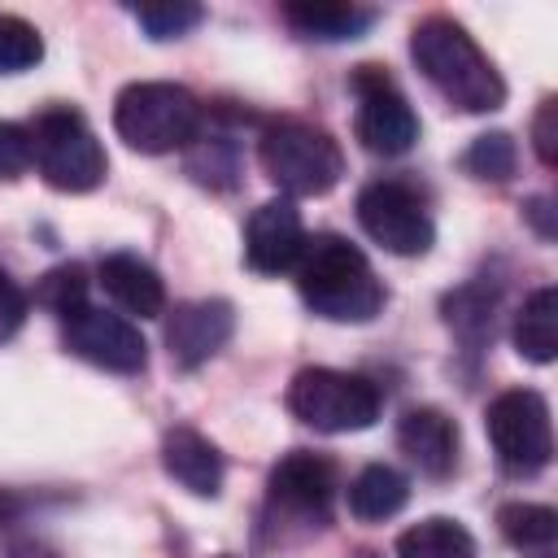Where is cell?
<instances>
[{"label": "cell", "mask_w": 558, "mask_h": 558, "mask_svg": "<svg viewBox=\"0 0 558 558\" xmlns=\"http://www.w3.org/2000/svg\"><path fill=\"white\" fill-rule=\"evenodd\" d=\"M22 318H26V292L0 270V340L13 336L22 327Z\"/></svg>", "instance_id": "obj_29"}, {"label": "cell", "mask_w": 558, "mask_h": 558, "mask_svg": "<svg viewBox=\"0 0 558 558\" xmlns=\"http://www.w3.org/2000/svg\"><path fill=\"white\" fill-rule=\"evenodd\" d=\"M100 283L105 292L126 310V314H140V318H157L166 314V283L161 275L135 257V253H109L100 262Z\"/></svg>", "instance_id": "obj_16"}, {"label": "cell", "mask_w": 558, "mask_h": 558, "mask_svg": "<svg viewBox=\"0 0 558 558\" xmlns=\"http://www.w3.org/2000/svg\"><path fill=\"white\" fill-rule=\"evenodd\" d=\"M497 527L519 549H549L558 536V510L536 501H510L497 510Z\"/></svg>", "instance_id": "obj_21"}, {"label": "cell", "mask_w": 558, "mask_h": 558, "mask_svg": "<svg viewBox=\"0 0 558 558\" xmlns=\"http://www.w3.org/2000/svg\"><path fill=\"white\" fill-rule=\"evenodd\" d=\"M397 558H475V536L462 523L432 514L397 536Z\"/></svg>", "instance_id": "obj_20"}, {"label": "cell", "mask_w": 558, "mask_h": 558, "mask_svg": "<svg viewBox=\"0 0 558 558\" xmlns=\"http://www.w3.org/2000/svg\"><path fill=\"white\" fill-rule=\"evenodd\" d=\"M65 327V349L78 353L83 362L100 366V371H118V375H135L148 362V344L140 336V327L122 314L96 310V305H78L74 314L61 318Z\"/></svg>", "instance_id": "obj_10"}, {"label": "cell", "mask_w": 558, "mask_h": 558, "mask_svg": "<svg viewBox=\"0 0 558 558\" xmlns=\"http://www.w3.org/2000/svg\"><path fill=\"white\" fill-rule=\"evenodd\" d=\"M131 13L148 31V39H179L205 17L201 4H183V0H174V4H135Z\"/></svg>", "instance_id": "obj_24"}, {"label": "cell", "mask_w": 558, "mask_h": 558, "mask_svg": "<svg viewBox=\"0 0 558 558\" xmlns=\"http://www.w3.org/2000/svg\"><path fill=\"white\" fill-rule=\"evenodd\" d=\"M113 131L135 153H174L201 131V100L183 83H126L113 100Z\"/></svg>", "instance_id": "obj_3"}, {"label": "cell", "mask_w": 558, "mask_h": 558, "mask_svg": "<svg viewBox=\"0 0 558 558\" xmlns=\"http://www.w3.org/2000/svg\"><path fill=\"white\" fill-rule=\"evenodd\" d=\"M523 218L541 231V240H554V205H549V196H532L523 205Z\"/></svg>", "instance_id": "obj_30"}, {"label": "cell", "mask_w": 558, "mask_h": 558, "mask_svg": "<svg viewBox=\"0 0 558 558\" xmlns=\"http://www.w3.org/2000/svg\"><path fill=\"white\" fill-rule=\"evenodd\" d=\"M305 222H301V209L279 196V201H266L248 214V227H244V262L257 270V275H283L296 266L301 248H305Z\"/></svg>", "instance_id": "obj_12"}, {"label": "cell", "mask_w": 558, "mask_h": 558, "mask_svg": "<svg viewBox=\"0 0 558 558\" xmlns=\"http://www.w3.org/2000/svg\"><path fill=\"white\" fill-rule=\"evenodd\" d=\"M161 466L192 497H218L222 488V453L196 427H170L161 436Z\"/></svg>", "instance_id": "obj_15"}, {"label": "cell", "mask_w": 558, "mask_h": 558, "mask_svg": "<svg viewBox=\"0 0 558 558\" xmlns=\"http://www.w3.org/2000/svg\"><path fill=\"white\" fill-rule=\"evenodd\" d=\"M266 488L279 510L327 523L331 501H336V462L323 453H310V449H292L270 466Z\"/></svg>", "instance_id": "obj_11"}, {"label": "cell", "mask_w": 558, "mask_h": 558, "mask_svg": "<svg viewBox=\"0 0 558 558\" xmlns=\"http://www.w3.org/2000/svg\"><path fill=\"white\" fill-rule=\"evenodd\" d=\"M39 57H44L39 31L17 13H0V74H22Z\"/></svg>", "instance_id": "obj_23"}, {"label": "cell", "mask_w": 558, "mask_h": 558, "mask_svg": "<svg viewBox=\"0 0 558 558\" xmlns=\"http://www.w3.org/2000/svg\"><path fill=\"white\" fill-rule=\"evenodd\" d=\"M257 161H262L266 179L288 196H323L344 174L340 144L323 126L301 122V118L266 122V131L257 140Z\"/></svg>", "instance_id": "obj_4"}, {"label": "cell", "mask_w": 558, "mask_h": 558, "mask_svg": "<svg viewBox=\"0 0 558 558\" xmlns=\"http://www.w3.org/2000/svg\"><path fill=\"white\" fill-rule=\"evenodd\" d=\"M375 9H362V4H283V22L305 35V39H323V44H340V39H357L375 26Z\"/></svg>", "instance_id": "obj_17"}, {"label": "cell", "mask_w": 558, "mask_h": 558, "mask_svg": "<svg viewBox=\"0 0 558 558\" xmlns=\"http://www.w3.org/2000/svg\"><path fill=\"white\" fill-rule=\"evenodd\" d=\"M410 57L423 78L462 113H493L506 105V83L462 22L432 13L410 31Z\"/></svg>", "instance_id": "obj_1"}, {"label": "cell", "mask_w": 558, "mask_h": 558, "mask_svg": "<svg viewBox=\"0 0 558 558\" xmlns=\"http://www.w3.org/2000/svg\"><path fill=\"white\" fill-rule=\"evenodd\" d=\"M462 166L484 183H506L514 174V166H519V148H514V140L506 131H488V135L471 140V148L462 153Z\"/></svg>", "instance_id": "obj_22"}, {"label": "cell", "mask_w": 558, "mask_h": 558, "mask_svg": "<svg viewBox=\"0 0 558 558\" xmlns=\"http://www.w3.org/2000/svg\"><path fill=\"white\" fill-rule=\"evenodd\" d=\"M57 318H65V314H74L78 305H87V275H83V266H57V270H48L44 279H39V292H35Z\"/></svg>", "instance_id": "obj_25"}, {"label": "cell", "mask_w": 558, "mask_h": 558, "mask_svg": "<svg viewBox=\"0 0 558 558\" xmlns=\"http://www.w3.org/2000/svg\"><path fill=\"white\" fill-rule=\"evenodd\" d=\"M235 331V310L218 296L205 301H183L174 305V314L166 318V349L170 362L183 371H196L201 362H209Z\"/></svg>", "instance_id": "obj_13"}, {"label": "cell", "mask_w": 558, "mask_h": 558, "mask_svg": "<svg viewBox=\"0 0 558 558\" xmlns=\"http://www.w3.org/2000/svg\"><path fill=\"white\" fill-rule=\"evenodd\" d=\"M357 92V113H353V135L366 153L375 157H401L418 140V118L401 87L379 70V65H357L353 74Z\"/></svg>", "instance_id": "obj_9"}, {"label": "cell", "mask_w": 558, "mask_h": 558, "mask_svg": "<svg viewBox=\"0 0 558 558\" xmlns=\"http://www.w3.org/2000/svg\"><path fill=\"white\" fill-rule=\"evenodd\" d=\"M514 349L536 366L558 357V292L554 288H536L514 314Z\"/></svg>", "instance_id": "obj_19"}, {"label": "cell", "mask_w": 558, "mask_h": 558, "mask_svg": "<svg viewBox=\"0 0 558 558\" xmlns=\"http://www.w3.org/2000/svg\"><path fill=\"white\" fill-rule=\"evenodd\" d=\"M357 222L379 248H388L397 257H423L436 240L427 201L418 196V187H410L401 179L366 183L357 192Z\"/></svg>", "instance_id": "obj_8"}, {"label": "cell", "mask_w": 558, "mask_h": 558, "mask_svg": "<svg viewBox=\"0 0 558 558\" xmlns=\"http://www.w3.org/2000/svg\"><path fill=\"white\" fill-rule=\"evenodd\" d=\"M536 558H554V554H549V549H545V554H536Z\"/></svg>", "instance_id": "obj_31"}, {"label": "cell", "mask_w": 558, "mask_h": 558, "mask_svg": "<svg viewBox=\"0 0 558 558\" xmlns=\"http://www.w3.org/2000/svg\"><path fill=\"white\" fill-rule=\"evenodd\" d=\"M296 292L301 301L331 323H366L384 310L388 292L375 279L366 253L344 235H314L296 257Z\"/></svg>", "instance_id": "obj_2"}, {"label": "cell", "mask_w": 558, "mask_h": 558, "mask_svg": "<svg viewBox=\"0 0 558 558\" xmlns=\"http://www.w3.org/2000/svg\"><path fill=\"white\" fill-rule=\"evenodd\" d=\"M484 432L497 462L510 475H536L554 458V423L549 405L536 388H506L484 410Z\"/></svg>", "instance_id": "obj_7"}, {"label": "cell", "mask_w": 558, "mask_h": 558, "mask_svg": "<svg viewBox=\"0 0 558 558\" xmlns=\"http://www.w3.org/2000/svg\"><path fill=\"white\" fill-rule=\"evenodd\" d=\"M532 148L545 166H558V100H541L536 118H532Z\"/></svg>", "instance_id": "obj_28"}, {"label": "cell", "mask_w": 558, "mask_h": 558, "mask_svg": "<svg viewBox=\"0 0 558 558\" xmlns=\"http://www.w3.org/2000/svg\"><path fill=\"white\" fill-rule=\"evenodd\" d=\"M493 296L484 301L480 296V288H462V292H453V296H445V314H449V323L466 336V340H480V336H488L493 331Z\"/></svg>", "instance_id": "obj_26"}, {"label": "cell", "mask_w": 558, "mask_h": 558, "mask_svg": "<svg viewBox=\"0 0 558 558\" xmlns=\"http://www.w3.org/2000/svg\"><path fill=\"white\" fill-rule=\"evenodd\" d=\"M397 445L432 480H445L458 466V423L445 410H436V405L405 410L397 418Z\"/></svg>", "instance_id": "obj_14"}, {"label": "cell", "mask_w": 558, "mask_h": 558, "mask_svg": "<svg viewBox=\"0 0 558 558\" xmlns=\"http://www.w3.org/2000/svg\"><path fill=\"white\" fill-rule=\"evenodd\" d=\"M410 501V480L388 466V462H371L353 475L349 484V510L362 519V523H379V519H392L401 506Z\"/></svg>", "instance_id": "obj_18"}, {"label": "cell", "mask_w": 558, "mask_h": 558, "mask_svg": "<svg viewBox=\"0 0 558 558\" xmlns=\"http://www.w3.org/2000/svg\"><path fill=\"white\" fill-rule=\"evenodd\" d=\"M288 410L314 432H362L379 418V388L353 371L305 366L288 384Z\"/></svg>", "instance_id": "obj_6"}, {"label": "cell", "mask_w": 558, "mask_h": 558, "mask_svg": "<svg viewBox=\"0 0 558 558\" xmlns=\"http://www.w3.org/2000/svg\"><path fill=\"white\" fill-rule=\"evenodd\" d=\"M31 166V126L0 122V179H17Z\"/></svg>", "instance_id": "obj_27"}, {"label": "cell", "mask_w": 558, "mask_h": 558, "mask_svg": "<svg viewBox=\"0 0 558 558\" xmlns=\"http://www.w3.org/2000/svg\"><path fill=\"white\" fill-rule=\"evenodd\" d=\"M31 161L44 174L48 187L57 192H92L105 183L109 157L87 126V118L70 105L44 109L31 126Z\"/></svg>", "instance_id": "obj_5"}]
</instances>
